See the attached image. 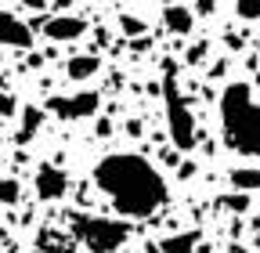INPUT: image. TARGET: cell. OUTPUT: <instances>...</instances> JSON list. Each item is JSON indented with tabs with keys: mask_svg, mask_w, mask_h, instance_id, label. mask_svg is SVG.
<instances>
[{
	"mask_svg": "<svg viewBox=\"0 0 260 253\" xmlns=\"http://www.w3.org/2000/svg\"><path fill=\"white\" fill-rule=\"evenodd\" d=\"M94 181L123 217H152L170 196L162 174L145 155H134V152L105 155V160L94 167Z\"/></svg>",
	"mask_w": 260,
	"mask_h": 253,
	"instance_id": "6da1fadb",
	"label": "cell"
},
{
	"mask_svg": "<svg viewBox=\"0 0 260 253\" xmlns=\"http://www.w3.org/2000/svg\"><path fill=\"white\" fill-rule=\"evenodd\" d=\"M220 126L235 152L260 160V105L253 102L246 83H232L220 94Z\"/></svg>",
	"mask_w": 260,
	"mask_h": 253,
	"instance_id": "7a4b0ae2",
	"label": "cell"
},
{
	"mask_svg": "<svg viewBox=\"0 0 260 253\" xmlns=\"http://www.w3.org/2000/svg\"><path fill=\"white\" fill-rule=\"evenodd\" d=\"M69 225H73V235H76L90 253H116V249L130 239V225H123V220H109V217L73 213Z\"/></svg>",
	"mask_w": 260,
	"mask_h": 253,
	"instance_id": "3957f363",
	"label": "cell"
},
{
	"mask_svg": "<svg viewBox=\"0 0 260 253\" xmlns=\"http://www.w3.org/2000/svg\"><path fill=\"white\" fill-rule=\"evenodd\" d=\"M162 98H167V126H170V141H174V148L188 152V148L195 145V116H191L188 102L181 98L174 73H167V80H162Z\"/></svg>",
	"mask_w": 260,
	"mask_h": 253,
	"instance_id": "277c9868",
	"label": "cell"
},
{
	"mask_svg": "<svg viewBox=\"0 0 260 253\" xmlns=\"http://www.w3.org/2000/svg\"><path fill=\"white\" fill-rule=\"evenodd\" d=\"M98 105H102V94L98 90H80V94H69V98L54 94V98H47L44 109L58 119H87V116L98 112Z\"/></svg>",
	"mask_w": 260,
	"mask_h": 253,
	"instance_id": "5b68a950",
	"label": "cell"
},
{
	"mask_svg": "<svg viewBox=\"0 0 260 253\" xmlns=\"http://www.w3.org/2000/svg\"><path fill=\"white\" fill-rule=\"evenodd\" d=\"M37 196L44 199V203H58L65 192H69V174L65 170H58L54 163H44L40 170H37Z\"/></svg>",
	"mask_w": 260,
	"mask_h": 253,
	"instance_id": "8992f818",
	"label": "cell"
},
{
	"mask_svg": "<svg viewBox=\"0 0 260 253\" xmlns=\"http://www.w3.org/2000/svg\"><path fill=\"white\" fill-rule=\"evenodd\" d=\"M0 47H15V51H29L32 47V25L15 18L11 11H0Z\"/></svg>",
	"mask_w": 260,
	"mask_h": 253,
	"instance_id": "52a82bcc",
	"label": "cell"
},
{
	"mask_svg": "<svg viewBox=\"0 0 260 253\" xmlns=\"http://www.w3.org/2000/svg\"><path fill=\"white\" fill-rule=\"evenodd\" d=\"M40 29H44V37H47V40L65 44V40H80V37L87 33V22H83L80 15H58V18L40 22Z\"/></svg>",
	"mask_w": 260,
	"mask_h": 253,
	"instance_id": "ba28073f",
	"label": "cell"
},
{
	"mask_svg": "<svg viewBox=\"0 0 260 253\" xmlns=\"http://www.w3.org/2000/svg\"><path fill=\"white\" fill-rule=\"evenodd\" d=\"M162 22H167L170 33L188 37V33H191V25H195V11H188V8H181V4H170L167 11H162Z\"/></svg>",
	"mask_w": 260,
	"mask_h": 253,
	"instance_id": "9c48e42d",
	"label": "cell"
},
{
	"mask_svg": "<svg viewBox=\"0 0 260 253\" xmlns=\"http://www.w3.org/2000/svg\"><path fill=\"white\" fill-rule=\"evenodd\" d=\"M44 112H47V109L22 105V126H18V134H15L18 145H29V141H32V134H37V131H40V123H44Z\"/></svg>",
	"mask_w": 260,
	"mask_h": 253,
	"instance_id": "30bf717a",
	"label": "cell"
},
{
	"mask_svg": "<svg viewBox=\"0 0 260 253\" xmlns=\"http://www.w3.org/2000/svg\"><path fill=\"white\" fill-rule=\"evenodd\" d=\"M228 181H232L235 192H260V170L256 167H232Z\"/></svg>",
	"mask_w": 260,
	"mask_h": 253,
	"instance_id": "8fae6325",
	"label": "cell"
},
{
	"mask_svg": "<svg viewBox=\"0 0 260 253\" xmlns=\"http://www.w3.org/2000/svg\"><path fill=\"white\" fill-rule=\"evenodd\" d=\"M98 69H102V58H98V54H80V58H73L69 66H65L69 80H90Z\"/></svg>",
	"mask_w": 260,
	"mask_h": 253,
	"instance_id": "7c38bea8",
	"label": "cell"
},
{
	"mask_svg": "<svg viewBox=\"0 0 260 253\" xmlns=\"http://www.w3.org/2000/svg\"><path fill=\"white\" fill-rule=\"evenodd\" d=\"M199 246V232H181V235H170L159 242V253H195Z\"/></svg>",
	"mask_w": 260,
	"mask_h": 253,
	"instance_id": "4fadbf2b",
	"label": "cell"
},
{
	"mask_svg": "<svg viewBox=\"0 0 260 253\" xmlns=\"http://www.w3.org/2000/svg\"><path fill=\"white\" fill-rule=\"evenodd\" d=\"M18 199H22V184L15 177H4L0 181V206H15Z\"/></svg>",
	"mask_w": 260,
	"mask_h": 253,
	"instance_id": "5bb4252c",
	"label": "cell"
},
{
	"mask_svg": "<svg viewBox=\"0 0 260 253\" xmlns=\"http://www.w3.org/2000/svg\"><path fill=\"white\" fill-rule=\"evenodd\" d=\"M235 15L246 18V22H256L260 18V0H235Z\"/></svg>",
	"mask_w": 260,
	"mask_h": 253,
	"instance_id": "9a60e30c",
	"label": "cell"
},
{
	"mask_svg": "<svg viewBox=\"0 0 260 253\" xmlns=\"http://www.w3.org/2000/svg\"><path fill=\"white\" fill-rule=\"evenodd\" d=\"M119 29H123V37H145V22L134 18V15H123L119 18Z\"/></svg>",
	"mask_w": 260,
	"mask_h": 253,
	"instance_id": "2e32d148",
	"label": "cell"
},
{
	"mask_svg": "<svg viewBox=\"0 0 260 253\" xmlns=\"http://www.w3.org/2000/svg\"><path fill=\"white\" fill-rule=\"evenodd\" d=\"M15 112H22L18 102H15V94H4V90H0V116H15Z\"/></svg>",
	"mask_w": 260,
	"mask_h": 253,
	"instance_id": "e0dca14e",
	"label": "cell"
},
{
	"mask_svg": "<svg viewBox=\"0 0 260 253\" xmlns=\"http://www.w3.org/2000/svg\"><path fill=\"white\" fill-rule=\"evenodd\" d=\"M224 206H228V210H249V196H246V192L228 196V199H224Z\"/></svg>",
	"mask_w": 260,
	"mask_h": 253,
	"instance_id": "ac0fdd59",
	"label": "cell"
},
{
	"mask_svg": "<svg viewBox=\"0 0 260 253\" xmlns=\"http://www.w3.org/2000/svg\"><path fill=\"white\" fill-rule=\"evenodd\" d=\"M220 0H195V15H213V8Z\"/></svg>",
	"mask_w": 260,
	"mask_h": 253,
	"instance_id": "d6986e66",
	"label": "cell"
},
{
	"mask_svg": "<svg viewBox=\"0 0 260 253\" xmlns=\"http://www.w3.org/2000/svg\"><path fill=\"white\" fill-rule=\"evenodd\" d=\"M206 51H210L206 44H195V47H191V54H188V61H203V58H206Z\"/></svg>",
	"mask_w": 260,
	"mask_h": 253,
	"instance_id": "ffe728a7",
	"label": "cell"
},
{
	"mask_svg": "<svg viewBox=\"0 0 260 253\" xmlns=\"http://www.w3.org/2000/svg\"><path fill=\"white\" fill-rule=\"evenodd\" d=\"M141 131H145V126H141L138 119H126V134H130V138H141Z\"/></svg>",
	"mask_w": 260,
	"mask_h": 253,
	"instance_id": "44dd1931",
	"label": "cell"
},
{
	"mask_svg": "<svg viewBox=\"0 0 260 253\" xmlns=\"http://www.w3.org/2000/svg\"><path fill=\"white\" fill-rule=\"evenodd\" d=\"M112 134V123L109 119H98V138H109Z\"/></svg>",
	"mask_w": 260,
	"mask_h": 253,
	"instance_id": "7402d4cb",
	"label": "cell"
},
{
	"mask_svg": "<svg viewBox=\"0 0 260 253\" xmlns=\"http://www.w3.org/2000/svg\"><path fill=\"white\" fill-rule=\"evenodd\" d=\"M253 239H256V246H260V217L253 220Z\"/></svg>",
	"mask_w": 260,
	"mask_h": 253,
	"instance_id": "603a6c76",
	"label": "cell"
},
{
	"mask_svg": "<svg viewBox=\"0 0 260 253\" xmlns=\"http://www.w3.org/2000/svg\"><path fill=\"white\" fill-rule=\"evenodd\" d=\"M18 4H29V8H44V0H18Z\"/></svg>",
	"mask_w": 260,
	"mask_h": 253,
	"instance_id": "cb8c5ba5",
	"label": "cell"
},
{
	"mask_svg": "<svg viewBox=\"0 0 260 253\" xmlns=\"http://www.w3.org/2000/svg\"><path fill=\"white\" fill-rule=\"evenodd\" d=\"M256 83H260V76H256Z\"/></svg>",
	"mask_w": 260,
	"mask_h": 253,
	"instance_id": "d4e9b609",
	"label": "cell"
}]
</instances>
